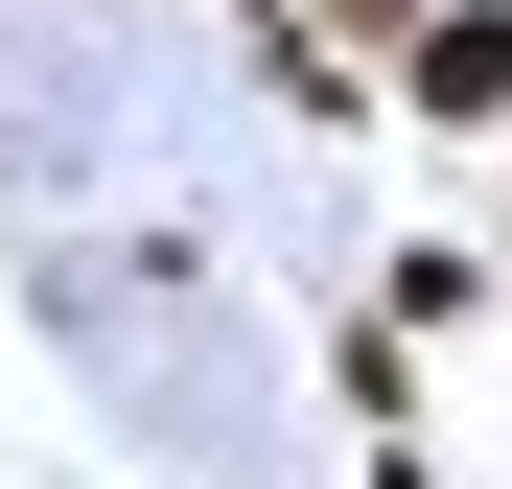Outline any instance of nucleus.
Returning <instances> with one entry per match:
<instances>
[{"mask_svg":"<svg viewBox=\"0 0 512 489\" xmlns=\"http://www.w3.org/2000/svg\"><path fill=\"white\" fill-rule=\"evenodd\" d=\"M396 94L443 117V140H466V117H512V0H443V24L396 47Z\"/></svg>","mask_w":512,"mask_h":489,"instance_id":"nucleus-1","label":"nucleus"}]
</instances>
